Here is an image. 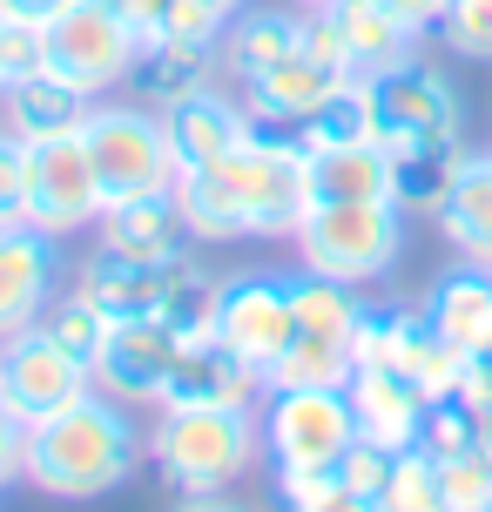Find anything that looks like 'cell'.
Wrapping results in <instances>:
<instances>
[{
	"instance_id": "6da1fadb",
	"label": "cell",
	"mask_w": 492,
	"mask_h": 512,
	"mask_svg": "<svg viewBox=\"0 0 492 512\" xmlns=\"http://www.w3.org/2000/svg\"><path fill=\"white\" fill-rule=\"evenodd\" d=\"M311 155L297 142V128H250V142H236L223 162H209L196 176H176V203L189 236L203 243H236V236H297L311 189H304Z\"/></svg>"
},
{
	"instance_id": "4fadbf2b",
	"label": "cell",
	"mask_w": 492,
	"mask_h": 512,
	"mask_svg": "<svg viewBox=\"0 0 492 512\" xmlns=\"http://www.w3.org/2000/svg\"><path fill=\"white\" fill-rule=\"evenodd\" d=\"M263 364H250L236 344H223V337H189L176 351V364H169V378H162L156 405H236L250 411L263 391Z\"/></svg>"
},
{
	"instance_id": "f907efd6",
	"label": "cell",
	"mask_w": 492,
	"mask_h": 512,
	"mask_svg": "<svg viewBox=\"0 0 492 512\" xmlns=\"http://www.w3.org/2000/svg\"><path fill=\"white\" fill-rule=\"evenodd\" d=\"M304 7H331V0H304Z\"/></svg>"
},
{
	"instance_id": "5bb4252c",
	"label": "cell",
	"mask_w": 492,
	"mask_h": 512,
	"mask_svg": "<svg viewBox=\"0 0 492 512\" xmlns=\"http://www.w3.org/2000/svg\"><path fill=\"white\" fill-rule=\"evenodd\" d=\"M216 337L236 344L250 364H263V378H270V364L290 344V277H230L223 310H216Z\"/></svg>"
},
{
	"instance_id": "d6a6232c",
	"label": "cell",
	"mask_w": 492,
	"mask_h": 512,
	"mask_svg": "<svg viewBox=\"0 0 492 512\" xmlns=\"http://www.w3.org/2000/svg\"><path fill=\"white\" fill-rule=\"evenodd\" d=\"M216 310H223V283L203 277V270H189V277L169 290V304H162L156 317L189 344V337H216Z\"/></svg>"
},
{
	"instance_id": "60d3db41",
	"label": "cell",
	"mask_w": 492,
	"mask_h": 512,
	"mask_svg": "<svg viewBox=\"0 0 492 512\" xmlns=\"http://www.w3.org/2000/svg\"><path fill=\"white\" fill-rule=\"evenodd\" d=\"M27 223V142L0 135V230Z\"/></svg>"
},
{
	"instance_id": "f6af8a7d",
	"label": "cell",
	"mask_w": 492,
	"mask_h": 512,
	"mask_svg": "<svg viewBox=\"0 0 492 512\" xmlns=\"http://www.w3.org/2000/svg\"><path fill=\"white\" fill-rule=\"evenodd\" d=\"M21 452H27V425L7 411V398H0V486L21 472Z\"/></svg>"
},
{
	"instance_id": "277c9868",
	"label": "cell",
	"mask_w": 492,
	"mask_h": 512,
	"mask_svg": "<svg viewBox=\"0 0 492 512\" xmlns=\"http://www.w3.org/2000/svg\"><path fill=\"white\" fill-rule=\"evenodd\" d=\"M358 290L337 277H304L290 283V344L284 358L270 364V384H351V344H358Z\"/></svg>"
},
{
	"instance_id": "ac0fdd59",
	"label": "cell",
	"mask_w": 492,
	"mask_h": 512,
	"mask_svg": "<svg viewBox=\"0 0 492 512\" xmlns=\"http://www.w3.org/2000/svg\"><path fill=\"white\" fill-rule=\"evenodd\" d=\"M351 411H358V438L385 445V452H405L425 432V391H418L398 364H378V371H351Z\"/></svg>"
},
{
	"instance_id": "d4e9b609",
	"label": "cell",
	"mask_w": 492,
	"mask_h": 512,
	"mask_svg": "<svg viewBox=\"0 0 492 512\" xmlns=\"http://www.w3.org/2000/svg\"><path fill=\"white\" fill-rule=\"evenodd\" d=\"M297 142L304 155L324 149H358V142H378V102H371V75H344L324 95V102L297 122Z\"/></svg>"
},
{
	"instance_id": "52a82bcc",
	"label": "cell",
	"mask_w": 492,
	"mask_h": 512,
	"mask_svg": "<svg viewBox=\"0 0 492 512\" xmlns=\"http://www.w3.org/2000/svg\"><path fill=\"white\" fill-rule=\"evenodd\" d=\"M358 438V411L344 384H284L270 405V452L277 472H331L337 452Z\"/></svg>"
},
{
	"instance_id": "bcb514c9",
	"label": "cell",
	"mask_w": 492,
	"mask_h": 512,
	"mask_svg": "<svg viewBox=\"0 0 492 512\" xmlns=\"http://www.w3.org/2000/svg\"><path fill=\"white\" fill-rule=\"evenodd\" d=\"M378 7H385V14H398V21L412 27H439V14H445V0H378Z\"/></svg>"
},
{
	"instance_id": "9c48e42d",
	"label": "cell",
	"mask_w": 492,
	"mask_h": 512,
	"mask_svg": "<svg viewBox=\"0 0 492 512\" xmlns=\"http://www.w3.org/2000/svg\"><path fill=\"white\" fill-rule=\"evenodd\" d=\"M102 216V182L88 162V142L75 135H34L27 142V223L34 230H81Z\"/></svg>"
},
{
	"instance_id": "3957f363",
	"label": "cell",
	"mask_w": 492,
	"mask_h": 512,
	"mask_svg": "<svg viewBox=\"0 0 492 512\" xmlns=\"http://www.w3.org/2000/svg\"><path fill=\"white\" fill-rule=\"evenodd\" d=\"M257 459V425L236 405H169L156 425V465L162 479L189 499L223 492L236 472H250Z\"/></svg>"
},
{
	"instance_id": "30bf717a",
	"label": "cell",
	"mask_w": 492,
	"mask_h": 512,
	"mask_svg": "<svg viewBox=\"0 0 492 512\" xmlns=\"http://www.w3.org/2000/svg\"><path fill=\"white\" fill-rule=\"evenodd\" d=\"M135 54H142V41L108 0H75L68 14L48 21V68L68 75L75 88H88V95H102L108 81L129 75Z\"/></svg>"
},
{
	"instance_id": "7dc6e473",
	"label": "cell",
	"mask_w": 492,
	"mask_h": 512,
	"mask_svg": "<svg viewBox=\"0 0 492 512\" xmlns=\"http://www.w3.org/2000/svg\"><path fill=\"white\" fill-rule=\"evenodd\" d=\"M75 0H0V14L7 21H34V27H48L54 14H68Z\"/></svg>"
},
{
	"instance_id": "8fae6325",
	"label": "cell",
	"mask_w": 492,
	"mask_h": 512,
	"mask_svg": "<svg viewBox=\"0 0 492 512\" xmlns=\"http://www.w3.org/2000/svg\"><path fill=\"white\" fill-rule=\"evenodd\" d=\"M371 102H378V142L385 149H412V142H459V88L439 75V68H418V61H398V68H378L371 75Z\"/></svg>"
},
{
	"instance_id": "ee69618b",
	"label": "cell",
	"mask_w": 492,
	"mask_h": 512,
	"mask_svg": "<svg viewBox=\"0 0 492 512\" xmlns=\"http://www.w3.org/2000/svg\"><path fill=\"white\" fill-rule=\"evenodd\" d=\"M459 391H466L479 411H492V344L466 351V371H459Z\"/></svg>"
},
{
	"instance_id": "603a6c76",
	"label": "cell",
	"mask_w": 492,
	"mask_h": 512,
	"mask_svg": "<svg viewBox=\"0 0 492 512\" xmlns=\"http://www.w3.org/2000/svg\"><path fill=\"white\" fill-rule=\"evenodd\" d=\"M216 61H223L216 41H149V48L135 54L129 81L149 95V102L176 108V102H189V95H203V88H209Z\"/></svg>"
},
{
	"instance_id": "ffe728a7",
	"label": "cell",
	"mask_w": 492,
	"mask_h": 512,
	"mask_svg": "<svg viewBox=\"0 0 492 512\" xmlns=\"http://www.w3.org/2000/svg\"><path fill=\"white\" fill-rule=\"evenodd\" d=\"M337 81H344L337 68H324V61H311V54L297 48V54H284L277 68H263L257 81H243V88H250V115H257V122L297 128V122H304V115H311V108L337 88Z\"/></svg>"
},
{
	"instance_id": "5b68a950",
	"label": "cell",
	"mask_w": 492,
	"mask_h": 512,
	"mask_svg": "<svg viewBox=\"0 0 492 512\" xmlns=\"http://www.w3.org/2000/svg\"><path fill=\"white\" fill-rule=\"evenodd\" d=\"M398 203H311L297 223V250L317 277L371 283L398 263Z\"/></svg>"
},
{
	"instance_id": "8992f818",
	"label": "cell",
	"mask_w": 492,
	"mask_h": 512,
	"mask_svg": "<svg viewBox=\"0 0 492 512\" xmlns=\"http://www.w3.org/2000/svg\"><path fill=\"white\" fill-rule=\"evenodd\" d=\"M81 142H88V162H95V182H102V209L156 196V189H176L169 135L142 108H95L81 122Z\"/></svg>"
},
{
	"instance_id": "b9f144b4",
	"label": "cell",
	"mask_w": 492,
	"mask_h": 512,
	"mask_svg": "<svg viewBox=\"0 0 492 512\" xmlns=\"http://www.w3.org/2000/svg\"><path fill=\"white\" fill-rule=\"evenodd\" d=\"M297 48L311 54V61H324V68H337V75H351V54H344L337 21L324 14V7H311V14H304V41H297Z\"/></svg>"
},
{
	"instance_id": "cb8c5ba5",
	"label": "cell",
	"mask_w": 492,
	"mask_h": 512,
	"mask_svg": "<svg viewBox=\"0 0 492 512\" xmlns=\"http://www.w3.org/2000/svg\"><path fill=\"white\" fill-rule=\"evenodd\" d=\"M311 203H391V162L385 142H358V149H324L304 169Z\"/></svg>"
},
{
	"instance_id": "ba28073f",
	"label": "cell",
	"mask_w": 492,
	"mask_h": 512,
	"mask_svg": "<svg viewBox=\"0 0 492 512\" xmlns=\"http://www.w3.org/2000/svg\"><path fill=\"white\" fill-rule=\"evenodd\" d=\"M88 384H95V364H81L75 351H61L48 324H34V331L0 344V398H7V411H14L21 425H41L54 411L81 405Z\"/></svg>"
},
{
	"instance_id": "681fc988",
	"label": "cell",
	"mask_w": 492,
	"mask_h": 512,
	"mask_svg": "<svg viewBox=\"0 0 492 512\" xmlns=\"http://www.w3.org/2000/svg\"><path fill=\"white\" fill-rule=\"evenodd\" d=\"M209 7H216V14L230 21V14H243V7H250V0H209Z\"/></svg>"
},
{
	"instance_id": "816d5d0a",
	"label": "cell",
	"mask_w": 492,
	"mask_h": 512,
	"mask_svg": "<svg viewBox=\"0 0 492 512\" xmlns=\"http://www.w3.org/2000/svg\"><path fill=\"white\" fill-rule=\"evenodd\" d=\"M0 95H7V75H0Z\"/></svg>"
},
{
	"instance_id": "7bdbcfd3",
	"label": "cell",
	"mask_w": 492,
	"mask_h": 512,
	"mask_svg": "<svg viewBox=\"0 0 492 512\" xmlns=\"http://www.w3.org/2000/svg\"><path fill=\"white\" fill-rule=\"evenodd\" d=\"M108 7L135 27V41H142V48L162 41V34H169V14H176V0H108Z\"/></svg>"
},
{
	"instance_id": "7402d4cb",
	"label": "cell",
	"mask_w": 492,
	"mask_h": 512,
	"mask_svg": "<svg viewBox=\"0 0 492 512\" xmlns=\"http://www.w3.org/2000/svg\"><path fill=\"white\" fill-rule=\"evenodd\" d=\"M324 14L337 21V41L351 54V75H378V68L412 61V27L398 14H385L378 0H331Z\"/></svg>"
},
{
	"instance_id": "2e32d148",
	"label": "cell",
	"mask_w": 492,
	"mask_h": 512,
	"mask_svg": "<svg viewBox=\"0 0 492 512\" xmlns=\"http://www.w3.org/2000/svg\"><path fill=\"white\" fill-rule=\"evenodd\" d=\"M54 283V236L34 223H7L0 230V344L41 324Z\"/></svg>"
},
{
	"instance_id": "f35d334b",
	"label": "cell",
	"mask_w": 492,
	"mask_h": 512,
	"mask_svg": "<svg viewBox=\"0 0 492 512\" xmlns=\"http://www.w3.org/2000/svg\"><path fill=\"white\" fill-rule=\"evenodd\" d=\"M48 68V27L34 21H7L0 14V75H7V88L27 75H41Z\"/></svg>"
},
{
	"instance_id": "d6986e66",
	"label": "cell",
	"mask_w": 492,
	"mask_h": 512,
	"mask_svg": "<svg viewBox=\"0 0 492 512\" xmlns=\"http://www.w3.org/2000/svg\"><path fill=\"white\" fill-rule=\"evenodd\" d=\"M102 250H122V256H182V250H189V223H182L176 189L135 196V203H108L102 209Z\"/></svg>"
},
{
	"instance_id": "e0dca14e",
	"label": "cell",
	"mask_w": 492,
	"mask_h": 512,
	"mask_svg": "<svg viewBox=\"0 0 492 512\" xmlns=\"http://www.w3.org/2000/svg\"><path fill=\"white\" fill-rule=\"evenodd\" d=\"M250 128H257V115L223 102L216 88H203V95H189V102H176L169 115H162L176 176H196V169H209V162H223L236 142H250Z\"/></svg>"
},
{
	"instance_id": "f546056e",
	"label": "cell",
	"mask_w": 492,
	"mask_h": 512,
	"mask_svg": "<svg viewBox=\"0 0 492 512\" xmlns=\"http://www.w3.org/2000/svg\"><path fill=\"white\" fill-rule=\"evenodd\" d=\"M398 371L425 391V405L432 398H445V391H459V371H466V351L459 344H445L439 331H432V317L425 310H412L405 317V337H398Z\"/></svg>"
},
{
	"instance_id": "7a4b0ae2",
	"label": "cell",
	"mask_w": 492,
	"mask_h": 512,
	"mask_svg": "<svg viewBox=\"0 0 492 512\" xmlns=\"http://www.w3.org/2000/svg\"><path fill=\"white\" fill-rule=\"evenodd\" d=\"M135 452H142V445H135L129 418L88 391L81 405L27 425L21 472L48 492V499H102V492H115L135 472Z\"/></svg>"
},
{
	"instance_id": "8d00e7d4",
	"label": "cell",
	"mask_w": 492,
	"mask_h": 512,
	"mask_svg": "<svg viewBox=\"0 0 492 512\" xmlns=\"http://www.w3.org/2000/svg\"><path fill=\"white\" fill-rule=\"evenodd\" d=\"M48 331H54V344H61V351H75L81 364H95V358H102V337H108V317L75 290L68 304L48 310Z\"/></svg>"
},
{
	"instance_id": "f1b7e54d",
	"label": "cell",
	"mask_w": 492,
	"mask_h": 512,
	"mask_svg": "<svg viewBox=\"0 0 492 512\" xmlns=\"http://www.w3.org/2000/svg\"><path fill=\"white\" fill-rule=\"evenodd\" d=\"M385 162H391V203L398 209H432V216H439L466 149H459V142H412V149H385Z\"/></svg>"
},
{
	"instance_id": "484cf974",
	"label": "cell",
	"mask_w": 492,
	"mask_h": 512,
	"mask_svg": "<svg viewBox=\"0 0 492 512\" xmlns=\"http://www.w3.org/2000/svg\"><path fill=\"white\" fill-rule=\"evenodd\" d=\"M425 317H432V331H439L445 344H459V351H479V344H492V263L445 277L439 290H432Z\"/></svg>"
},
{
	"instance_id": "83f0119b",
	"label": "cell",
	"mask_w": 492,
	"mask_h": 512,
	"mask_svg": "<svg viewBox=\"0 0 492 512\" xmlns=\"http://www.w3.org/2000/svg\"><path fill=\"white\" fill-rule=\"evenodd\" d=\"M439 230L472 256V263H492V155H466L459 176H452V196L439 203Z\"/></svg>"
},
{
	"instance_id": "836d02e7",
	"label": "cell",
	"mask_w": 492,
	"mask_h": 512,
	"mask_svg": "<svg viewBox=\"0 0 492 512\" xmlns=\"http://www.w3.org/2000/svg\"><path fill=\"white\" fill-rule=\"evenodd\" d=\"M439 486H445V506L452 512H492V445L439 459Z\"/></svg>"
},
{
	"instance_id": "44dd1931",
	"label": "cell",
	"mask_w": 492,
	"mask_h": 512,
	"mask_svg": "<svg viewBox=\"0 0 492 512\" xmlns=\"http://www.w3.org/2000/svg\"><path fill=\"white\" fill-rule=\"evenodd\" d=\"M88 115H95V95L75 88L68 75H54V68L7 88V122H14L21 142H34V135H75Z\"/></svg>"
},
{
	"instance_id": "7c38bea8",
	"label": "cell",
	"mask_w": 492,
	"mask_h": 512,
	"mask_svg": "<svg viewBox=\"0 0 492 512\" xmlns=\"http://www.w3.org/2000/svg\"><path fill=\"white\" fill-rule=\"evenodd\" d=\"M189 270H203L196 256H122V250H95L88 263H81V297L102 310L108 324L115 317H156L162 304H169V290H176Z\"/></svg>"
},
{
	"instance_id": "4316f807",
	"label": "cell",
	"mask_w": 492,
	"mask_h": 512,
	"mask_svg": "<svg viewBox=\"0 0 492 512\" xmlns=\"http://www.w3.org/2000/svg\"><path fill=\"white\" fill-rule=\"evenodd\" d=\"M297 41H304V21L297 14H270V7H243L230 21V34H223V68H230L236 81H257L263 68H277L284 54H297Z\"/></svg>"
},
{
	"instance_id": "9a60e30c",
	"label": "cell",
	"mask_w": 492,
	"mask_h": 512,
	"mask_svg": "<svg viewBox=\"0 0 492 512\" xmlns=\"http://www.w3.org/2000/svg\"><path fill=\"white\" fill-rule=\"evenodd\" d=\"M176 351H182V337L162 317H115L102 337V358H95V378L115 398H156Z\"/></svg>"
},
{
	"instance_id": "e575fe53",
	"label": "cell",
	"mask_w": 492,
	"mask_h": 512,
	"mask_svg": "<svg viewBox=\"0 0 492 512\" xmlns=\"http://www.w3.org/2000/svg\"><path fill=\"white\" fill-rule=\"evenodd\" d=\"M290 512H378V499L337 486V472H277Z\"/></svg>"
},
{
	"instance_id": "c3c4849f",
	"label": "cell",
	"mask_w": 492,
	"mask_h": 512,
	"mask_svg": "<svg viewBox=\"0 0 492 512\" xmlns=\"http://www.w3.org/2000/svg\"><path fill=\"white\" fill-rule=\"evenodd\" d=\"M176 512H236V506H223L216 492H203V499H189V506H176Z\"/></svg>"
},
{
	"instance_id": "d590c367",
	"label": "cell",
	"mask_w": 492,
	"mask_h": 512,
	"mask_svg": "<svg viewBox=\"0 0 492 512\" xmlns=\"http://www.w3.org/2000/svg\"><path fill=\"white\" fill-rule=\"evenodd\" d=\"M405 304H364L358 317V344H351V364L358 371H378V364H398V337H405Z\"/></svg>"
},
{
	"instance_id": "1f68e13d",
	"label": "cell",
	"mask_w": 492,
	"mask_h": 512,
	"mask_svg": "<svg viewBox=\"0 0 492 512\" xmlns=\"http://www.w3.org/2000/svg\"><path fill=\"white\" fill-rule=\"evenodd\" d=\"M378 512H452L445 506V486H439V459L425 445H405L391 459V479L378 492Z\"/></svg>"
},
{
	"instance_id": "ab89813d",
	"label": "cell",
	"mask_w": 492,
	"mask_h": 512,
	"mask_svg": "<svg viewBox=\"0 0 492 512\" xmlns=\"http://www.w3.org/2000/svg\"><path fill=\"white\" fill-rule=\"evenodd\" d=\"M391 459L398 452H385V445H371V438H351L344 452H337V486H351V492H364V499H378L385 492V479H391Z\"/></svg>"
},
{
	"instance_id": "74e56055",
	"label": "cell",
	"mask_w": 492,
	"mask_h": 512,
	"mask_svg": "<svg viewBox=\"0 0 492 512\" xmlns=\"http://www.w3.org/2000/svg\"><path fill=\"white\" fill-rule=\"evenodd\" d=\"M439 34H445V48H452V54L492 61V0H445Z\"/></svg>"
},
{
	"instance_id": "4dcf8cb0",
	"label": "cell",
	"mask_w": 492,
	"mask_h": 512,
	"mask_svg": "<svg viewBox=\"0 0 492 512\" xmlns=\"http://www.w3.org/2000/svg\"><path fill=\"white\" fill-rule=\"evenodd\" d=\"M418 445L432 452V459H452V452H472V445H492V411H479L466 391H445L425 405V432Z\"/></svg>"
}]
</instances>
